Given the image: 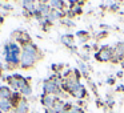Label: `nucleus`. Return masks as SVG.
<instances>
[{
	"label": "nucleus",
	"mask_w": 124,
	"mask_h": 113,
	"mask_svg": "<svg viewBox=\"0 0 124 113\" xmlns=\"http://www.w3.org/2000/svg\"><path fill=\"white\" fill-rule=\"evenodd\" d=\"M8 78V83L12 85V88L14 89H22L24 85H27V83H25V78L24 77H22V76H19V75H14V76H9V77H7Z\"/></svg>",
	"instance_id": "nucleus-2"
},
{
	"label": "nucleus",
	"mask_w": 124,
	"mask_h": 113,
	"mask_svg": "<svg viewBox=\"0 0 124 113\" xmlns=\"http://www.w3.org/2000/svg\"><path fill=\"white\" fill-rule=\"evenodd\" d=\"M41 102L46 108H54V104H55V99L51 96V94H44L41 97Z\"/></svg>",
	"instance_id": "nucleus-5"
},
{
	"label": "nucleus",
	"mask_w": 124,
	"mask_h": 113,
	"mask_svg": "<svg viewBox=\"0 0 124 113\" xmlns=\"http://www.w3.org/2000/svg\"><path fill=\"white\" fill-rule=\"evenodd\" d=\"M73 12H75V14H80V12H81V8H80L79 6L73 7Z\"/></svg>",
	"instance_id": "nucleus-17"
},
{
	"label": "nucleus",
	"mask_w": 124,
	"mask_h": 113,
	"mask_svg": "<svg viewBox=\"0 0 124 113\" xmlns=\"http://www.w3.org/2000/svg\"><path fill=\"white\" fill-rule=\"evenodd\" d=\"M0 100H1V99H0Z\"/></svg>",
	"instance_id": "nucleus-19"
},
{
	"label": "nucleus",
	"mask_w": 124,
	"mask_h": 113,
	"mask_svg": "<svg viewBox=\"0 0 124 113\" xmlns=\"http://www.w3.org/2000/svg\"><path fill=\"white\" fill-rule=\"evenodd\" d=\"M43 89H44V93L46 94H52V93H59L60 92V88L54 83V81H46L43 85Z\"/></svg>",
	"instance_id": "nucleus-4"
},
{
	"label": "nucleus",
	"mask_w": 124,
	"mask_h": 113,
	"mask_svg": "<svg viewBox=\"0 0 124 113\" xmlns=\"http://www.w3.org/2000/svg\"><path fill=\"white\" fill-rule=\"evenodd\" d=\"M23 6H24V8L28 9L30 12H33V14L36 12V7L32 1H23Z\"/></svg>",
	"instance_id": "nucleus-10"
},
{
	"label": "nucleus",
	"mask_w": 124,
	"mask_h": 113,
	"mask_svg": "<svg viewBox=\"0 0 124 113\" xmlns=\"http://www.w3.org/2000/svg\"><path fill=\"white\" fill-rule=\"evenodd\" d=\"M28 112V102L25 100L19 101V104L16 105V113H27Z\"/></svg>",
	"instance_id": "nucleus-7"
},
{
	"label": "nucleus",
	"mask_w": 124,
	"mask_h": 113,
	"mask_svg": "<svg viewBox=\"0 0 124 113\" xmlns=\"http://www.w3.org/2000/svg\"><path fill=\"white\" fill-rule=\"evenodd\" d=\"M115 52H116V53H117L120 57L123 56V55H124V43L117 44V45H116V48H115Z\"/></svg>",
	"instance_id": "nucleus-11"
},
{
	"label": "nucleus",
	"mask_w": 124,
	"mask_h": 113,
	"mask_svg": "<svg viewBox=\"0 0 124 113\" xmlns=\"http://www.w3.org/2000/svg\"><path fill=\"white\" fill-rule=\"evenodd\" d=\"M15 113H16V112H15Z\"/></svg>",
	"instance_id": "nucleus-20"
},
{
	"label": "nucleus",
	"mask_w": 124,
	"mask_h": 113,
	"mask_svg": "<svg viewBox=\"0 0 124 113\" xmlns=\"http://www.w3.org/2000/svg\"><path fill=\"white\" fill-rule=\"evenodd\" d=\"M121 65H123V68H124V59L121 60Z\"/></svg>",
	"instance_id": "nucleus-18"
},
{
	"label": "nucleus",
	"mask_w": 124,
	"mask_h": 113,
	"mask_svg": "<svg viewBox=\"0 0 124 113\" xmlns=\"http://www.w3.org/2000/svg\"><path fill=\"white\" fill-rule=\"evenodd\" d=\"M113 52H115V49L112 51L111 48H101L100 52L96 53V59L99 61H109L113 57Z\"/></svg>",
	"instance_id": "nucleus-3"
},
{
	"label": "nucleus",
	"mask_w": 124,
	"mask_h": 113,
	"mask_svg": "<svg viewBox=\"0 0 124 113\" xmlns=\"http://www.w3.org/2000/svg\"><path fill=\"white\" fill-rule=\"evenodd\" d=\"M12 96V92L8 86H0V99L1 100H9Z\"/></svg>",
	"instance_id": "nucleus-6"
},
{
	"label": "nucleus",
	"mask_w": 124,
	"mask_h": 113,
	"mask_svg": "<svg viewBox=\"0 0 124 113\" xmlns=\"http://www.w3.org/2000/svg\"><path fill=\"white\" fill-rule=\"evenodd\" d=\"M49 4H51V6L54 7L55 9H60V8L63 7V4H64V3H63V1H59V0H52Z\"/></svg>",
	"instance_id": "nucleus-12"
},
{
	"label": "nucleus",
	"mask_w": 124,
	"mask_h": 113,
	"mask_svg": "<svg viewBox=\"0 0 124 113\" xmlns=\"http://www.w3.org/2000/svg\"><path fill=\"white\" fill-rule=\"evenodd\" d=\"M71 93L75 97H78V99H81V97H84V94H85V89H84V86H81V84H79Z\"/></svg>",
	"instance_id": "nucleus-8"
},
{
	"label": "nucleus",
	"mask_w": 124,
	"mask_h": 113,
	"mask_svg": "<svg viewBox=\"0 0 124 113\" xmlns=\"http://www.w3.org/2000/svg\"><path fill=\"white\" fill-rule=\"evenodd\" d=\"M79 67H80V69H81V72L84 73V75H87L88 73V68H87V65L84 64V63H81V61H79Z\"/></svg>",
	"instance_id": "nucleus-16"
},
{
	"label": "nucleus",
	"mask_w": 124,
	"mask_h": 113,
	"mask_svg": "<svg viewBox=\"0 0 124 113\" xmlns=\"http://www.w3.org/2000/svg\"><path fill=\"white\" fill-rule=\"evenodd\" d=\"M36 56L38 55H32V53H28V52L23 51L22 56H20V65L23 68H31L36 61Z\"/></svg>",
	"instance_id": "nucleus-1"
},
{
	"label": "nucleus",
	"mask_w": 124,
	"mask_h": 113,
	"mask_svg": "<svg viewBox=\"0 0 124 113\" xmlns=\"http://www.w3.org/2000/svg\"><path fill=\"white\" fill-rule=\"evenodd\" d=\"M12 108V104L9 100H0V110L1 112H8V110H11Z\"/></svg>",
	"instance_id": "nucleus-9"
},
{
	"label": "nucleus",
	"mask_w": 124,
	"mask_h": 113,
	"mask_svg": "<svg viewBox=\"0 0 124 113\" xmlns=\"http://www.w3.org/2000/svg\"><path fill=\"white\" fill-rule=\"evenodd\" d=\"M20 93L24 94V96H30V94H31V88L28 85H24L22 89H20Z\"/></svg>",
	"instance_id": "nucleus-13"
},
{
	"label": "nucleus",
	"mask_w": 124,
	"mask_h": 113,
	"mask_svg": "<svg viewBox=\"0 0 124 113\" xmlns=\"http://www.w3.org/2000/svg\"><path fill=\"white\" fill-rule=\"evenodd\" d=\"M68 113H84V112H83V109H80L78 106H72L68 109Z\"/></svg>",
	"instance_id": "nucleus-15"
},
{
	"label": "nucleus",
	"mask_w": 124,
	"mask_h": 113,
	"mask_svg": "<svg viewBox=\"0 0 124 113\" xmlns=\"http://www.w3.org/2000/svg\"><path fill=\"white\" fill-rule=\"evenodd\" d=\"M62 40H63V43H65L68 47L72 45V37H71V36H63Z\"/></svg>",
	"instance_id": "nucleus-14"
}]
</instances>
